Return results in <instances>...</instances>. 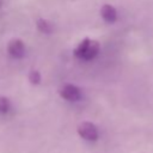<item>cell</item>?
Instances as JSON below:
<instances>
[{
  "label": "cell",
  "instance_id": "obj_7",
  "mask_svg": "<svg viewBox=\"0 0 153 153\" xmlns=\"http://www.w3.org/2000/svg\"><path fill=\"white\" fill-rule=\"evenodd\" d=\"M27 78H29V81H30L32 85H38V84H41V80H42L41 73H39L38 71H35V69L30 71Z\"/></svg>",
  "mask_w": 153,
  "mask_h": 153
},
{
  "label": "cell",
  "instance_id": "obj_8",
  "mask_svg": "<svg viewBox=\"0 0 153 153\" xmlns=\"http://www.w3.org/2000/svg\"><path fill=\"white\" fill-rule=\"evenodd\" d=\"M11 103L10 99L5 96H0V114H7L10 111Z\"/></svg>",
  "mask_w": 153,
  "mask_h": 153
},
{
  "label": "cell",
  "instance_id": "obj_1",
  "mask_svg": "<svg viewBox=\"0 0 153 153\" xmlns=\"http://www.w3.org/2000/svg\"><path fill=\"white\" fill-rule=\"evenodd\" d=\"M99 49H100V47L97 41L85 38L76 45V48L74 49V54L76 57L87 61V60L94 59L98 55Z\"/></svg>",
  "mask_w": 153,
  "mask_h": 153
},
{
  "label": "cell",
  "instance_id": "obj_2",
  "mask_svg": "<svg viewBox=\"0 0 153 153\" xmlns=\"http://www.w3.org/2000/svg\"><path fill=\"white\" fill-rule=\"evenodd\" d=\"M78 134L87 141H96L98 139V129L91 122H81L78 126Z\"/></svg>",
  "mask_w": 153,
  "mask_h": 153
},
{
  "label": "cell",
  "instance_id": "obj_4",
  "mask_svg": "<svg viewBox=\"0 0 153 153\" xmlns=\"http://www.w3.org/2000/svg\"><path fill=\"white\" fill-rule=\"evenodd\" d=\"M7 53L14 59H20L25 54V44L19 38H13L7 43Z\"/></svg>",
  "mask_w": 153,
  "mask_h": 153
},
{
  "label": "cell",
  "instance_id": "obj_3",
  "mask_svg": "<svg viewBox=\"0 0 153 153\" xmlns=\"http://www.w3.org/2000/svg\"><path fill=\"white\" fill-rule=\"evenodd\" d=\"M60 96L65 99V100H69V102H76L81 98V91L79 87H76L73 84H66L61 87L60 90Z\"/></svg>",
  "mask_w": 153,
  "mask_h": 153
},
{
  "label": "cell",
  "instance_id": "obj_6",
  "mask_svg": "<svg viewBox=\"0 0 153 153\" xmlns=\"http://www.w3.org/2000/svg\"><path fill=\"white\" fill-rule=\"evenodd\" d=\"M36 26H37V30H38L39 32L45 33V35H49V33H51V32L54 31V25H53L49 20H47V19H44V18L37 19Z\"/></svg>",
  "mask_w": 153,
  "mask_h": 153
},
{
  "label": "cell",
  "instance_id": "obj_9",
  "mask_svg": "<svg viewBox=\"0 0 153 153\" xmlns=\"http://www.w3.org/2000/svg\"><path fill=\"white\" fill-rule=\"evenodd\" d=\"M0 6H1V0H0Z\"/></svg>",
  "mask_w": 153,
  "mask_h": 153
},
{
  "label": "cell",
  "instance_id": "obj_5",
  "mask_svg": "<svg viewBox=\"0 0 153 153\" xmlns=\"http://www.w3.org/2000/svg\"><path fill=\"white\" fill-rule=\"evenodd\" d=\"M100 16L108 23H114L117 19V12H116L115 7L111 6V5H109V4H105V5L102 6V8H100Z\"/></svg>",
  "mask_w": 153,
  "mask_h": 153
}]
</instances>
